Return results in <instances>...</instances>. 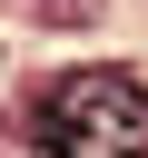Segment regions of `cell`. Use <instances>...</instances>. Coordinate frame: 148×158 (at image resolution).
Masks as SVG:
<instances>
[{
	"label": "cell",
	"mask_w": 148,
	"mask_h": 158,
	"mask_svg": "<svg viewBox=\"0 0 148 158\" xmlns=\"http://www.w3.org/2000/svg\"><path fill=\"white\" fill-rule=\"evenodd\" d=\"M30 10H39V20H49V30H89V20H99V10H109V0H30Z\"/></svg>",
	"instance_id": "2"
},
{
	"label": "cell",
	"mask_w": 148,
	"mask_h": 158,
	"mask_svg": "<svg viewBox=\"0 0 148 158\" xmlns=\"http://www.w3.org/2000/svg\"><path fill=\"white\" fill-rule=\"evenodd\" d=\"M49 158H148V79L138 69H69L49 99H30L20 118Z\"/></svg>",
	"instance_id": "1"
}]
</instances>
